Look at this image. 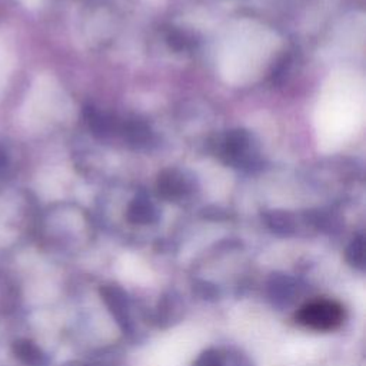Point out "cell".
<instances>
[{
	"label": "cell",
	"instance_id": "9c48e42d",
	"mask_svg": "<svg viewBox=\"0 0 366 366\" xmlns=\"http://www.w3.org/2000/svg\"><path fill=\"white\" fill-rule=\"evenodd\" d=\"M292 66V56L290 54H285L273 67L272 71V81L273 83H280L285 80L286 74L289 73V69Z\"/></svg>",
	"mask_w": 366,
	"mask_h": 366
},
{
	"label": "cell",
	"instance_id": "277c9868",
	"mask_svg": "<svg viewBox=\"0 0 366 366\" xmlns=\"http://www.w3.org/2000/svg\"><path fill=\"white\" fill-rule=\"evenodd\" d=\"M84 117L89 124V129L97 137H107L113 134L114 130H119L120 126L114 117L90 106L84 109Z\"/></svg>",
	"mask_w": 366,
	"mask_h": 366
},
{
	"label": "cell",
	"instance_id": "ba28073f",
	"mask_svg": "<svg viewBox=\"0 0 366 366\" xmlns=\"http://www.w3.org/2000/svg\"><path fill=\"white\" fill-rule=\"evenodd\" d=\"M166 40L169 43V46L177 51H182V50H189L194 46L196 40L194 37L187 33V31H183V30H170L166 36Z\"/></svg>",
	"mask_w": 366,
	"mask_h": 366
},
{
	"label": "cell",
	"instance_id": "8fae6325",
	"mask_svg": "<svg viewBox=\"0 0 366 366\" xmlns=\"http://www.w3.org/2000/svg\"><path fill=\"white\" fill-rule=\"evenodd\" d=\"M269 222H270V224H272L276 230H289V229H290L289 216L285 214V213H279V212L272 213L270 217H269Z\"/></svg>",
	"mask_w": 366,
	"mask_h": 366
},
{
	"label": "cell",
	"instance_id": "3957f363",
	"mask_svg": "<svg viewBox=\"0 0 366 366\" xmlns=\"http://www.w3.org/2000/svg\"><path fill=\"white\" fill-rule=\"evenodd\" d=\"M193 180L176 169L164 170L159 174L157 190L166 199H180L193 189Z\"/></svg>",
	"mask_w": 366,
	"mask_h": 366
},
{
	"label": "cell",
	"instance_id": "6da1fadb",
	"mask_svg": "<svg viewBox=\"0 0 366 366\" xmlns=\"http://www.w3.org/2000/svg\"><path fill=\"white\" fill-rule=\"evenodd\" d=\"M345 310L340 303L330 299H317L303 305L296 313V320L313 330L329 332L342 325Z\"/></svg>",
	"mask_w": 366,
	"mask_h": 366
},
{
	"label": "cell",
	"instance_id": "30bf717a",
	"mask_svg": "<svg viewBox=\"0 0 366 366\" xmlns=\"http://www.w3.org/2000/svg\"><path fill=\"white\" fill-rule=\"evenodd\" d=\"M347 254L350 256V260L353 264H362L363 262V236H357L353 239Z\"/></svg>",
	"mask_w": 366,
	"mask_h": 366
},
{
	"label": "cell",
	"instance_id": "7c38bea8",
	"mask_svg": "<svg viewBox=\"0 0 366 366\" xmlns=\"http://www.w3.org/2000/svg\"><path fill=\"white\" fill-rule=\"evenodd\" d=\"M197 365L199 366H220V359L214 352H207L199 359Z\"/></svg>",
	"mask_w": 366,
	"mask_h": 366
},
{
	"label": "cell",
	"instance_id": "52a82bcc",
	"mask_svg": "<svg viewBox=\"0 0 366 366\" xmlns=\"http://www.w3.org/2000/svg\"><path fill=\"white\" fill-rule=\"evenodd\" d=\"M13 352L23 363L30 365V366L41 365L44 360V355L40 350V347L27 339L16 340L13 343Z\"/></svg>",
	"mask_w": 366,
	"mask_h": 366
},
{
	"label": "cell",
	"instance_id": "8992f818",
	"mask_svg": "<svg viewBox=\"0 0 366 366\" xmlns=\"http://www.w3.org/2000/svg\"><path fill=\"white\" fill-rule=\"evenodd\" d=\"M127 217L133 223H150L156 219V209L153 203L144 194H137L127 210Z\"/></svg>",
	"mask_w": 366,
	"mask_h": 366
},
{
	"label": "cell",
	"instance_id": "5b68a950",
	"mask_svg": "<svg viewBox=\"0 0 366 366\" xmlns=\"http://www.w3.org/2000/svg\"><path fill=\"white\" fill-rule=\"evenodd\" d=\"M119 130H122L124 139L136 147L146 146L152 139L150 127L143 120H139V119L126 120L123 124L119 126Z\"/></svg>",
	"mask_w": 366,
	"mask_h": 366
},
{
	"label": "cell",
	"instance_id": "7a4b0ae2",
	"mask_svg": "<svg viewBox=\"0 0 366 366\" xmlns=\"http://www.w3.org/2000/svg\"><path fill=\"white\" fill-rule=\"evenodd\" d=\"M252 137L243 129H234L224 134L220 146V153L227 163L232 164H250L252 163Z\"/></svg>",
	"mask_w": 366,
	"mask_h": 366
}]
</instances>
